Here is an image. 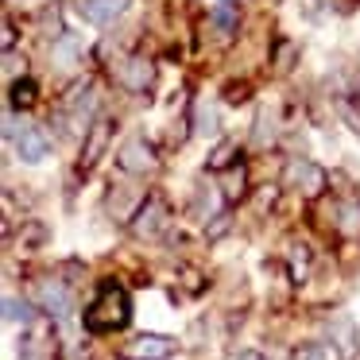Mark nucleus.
I'll return each instance as SVG.
<instances>
[{"instance_id":"f257e3e1","label":"nucleus","mask_w":360,"mask_h":360,"mask_svg":"<svg viewBox=\"0 0 360 360\" xmlns=\"http://www.w3.org/2000/svg\"><path fill=\"white\" fill-rule=\"evenodd\" d=\"M128 318H132V298L120 283H105L101 295L89 302L86 310V326L94 333H112V329H124Z\"/></svg>"},{"instance_id":"f03ea898","label":"nucleus","mask_w":360,"mask_h":360,"mask_svg":"<svg viewBox=\"0 0 360 360\" xmlns=\"http://www.w3.org/2000/svg\"><path fill=\"white\" fill-rule=\"evenodd\" d=\"M283 186L298 190V194H306V198H318L321 190H326V171L314 167L310 159H290L287 171H283Z\"/></svg>"},{"instance_id":"7ed1b4c3","label":"nucleus","mask_w":360,"mask_h":360,"mask_svg":"<svg viewBox=\"0 0 360 360\" xmlns=\"http://www.w3.org/2000/svg\"><path fill=\"white\" fill-rule=\"evenodd\" d=\"M8 140H12V148H16V155L24 159V163H43L47 159V140H43V132L35 124H24L20 120V128H16V120L8 117Z\"/></svg>"},{"instance_id":"20e7f679","label":"nucleus","mask_w":360,"mask_h":360,"mask_svg":"<svg viewBox=\"0 0 360 360\" xmlns=\"http://www.w3.org/2000/svg\"><path fill=\"white\" fill-rule=\"evenodd\" d=\"M174 341L163 333H140L124 345V360H171Z\"/></svg>"},{"instance_id":"39448f33","label":"nucleus","mask_w":360,"mask_h":360,"mask_svg":"<svg viewBox=\"0 0 360 360\" xmlns=\"http://www.w3.org/2000/svg\"><path fill=\"white\" fill-rule=\"evenodd\" d=\"M155 151H151V143L148 140H140V136H136V140H128L124 148L117 151V167L120 171H128V174H151L155 171Z\"/></svg>"},{"instance_id":"423d86ee","label":"nucleus","mask_w":360,"mask_h":360,"mask_svg":"<svg viewBox=\"0 0 360 360\" xmlns=\"http://www.w3.org/2000/svg\"><path fill=\"white\" fill-rule=\"evenodd\" d=\"M117 82L124 89H132V94H143L151 86V63L148 58H124L117 70Z\"/></svg>"},{"instance_id":"0eeeda50","label":"nucleus","mask_w":360,"mask_h":360,"mask_svg":"<svg viewBox=\"0 0 360 360\" xmlns=\"http://www.w3.org/2000/svg\"><path fill=\"white\" fill-rule=\"evenodd\" d=\"M163 221H167V205L159 202V198H148V202L140 205V213H136V221H132V233L136 236H155L159 229H163Z\"/></svg>"},{"instance_id":"6e6552de","label":"nucleus","mask_w":360,"mask_h":360,"mask_svg":"<svg viewBox=\"0 0 360 360\" xmlns=\"http://www.w3.org/2000/svg\"><path fill=\"white\" fill-rule=\"evenodd\" d=\"M132 0H82V16L89 24H112L117 16H124Z\"/></svg>"},{"instance_id":"1a4fd4ad","label":"nucleus","mask_w":360,"mask_h":360,"mask_svg":"<svg viewBox=\"0 0 360 360\" xmlns=\"http://www.w3.org/2000/svg\"><path fill=\"white\" fill-rule=\"evenodd\" d=\"M39 306L51 314V318H58V321H66V318H70V310H74L66 287H58V283H43V287H39Z\"/></svg>"},{"instance_id":"9d476101","label":"nucleus","mask_w":360,"mask_h":360,"mask_svg":"<svg viewBox=\"0 0 360 360\" xmlns=\"http://www.w3.org/2000/svg\"><path fill=\"white\" fill-rule=\"evenodd\" d=\"M333 225H337V233H345V236H360V198H341L337 202V210H333Z\"/></svg>"},{"instance_id":"9b49d317","label":"nucleus","mask_w":360,"mask_h":360,"mask_svg":"<svg viewBox=\"0 0 360 360\" xmlns=\"http://www.w3.org/2000/svg\"><path fill=\"white\" fill-rule=\"evenodd\" d=\"M329 341L341 349V356H352L356 352V329H352V321L349 318H337V321H329Z\"/></svg>"},{"instance_id":"f8f14e48","label":"nucleus","mask_w":360,"mask_h":360,"mask_svg":"<svg viewBox=\"0 0 360 360\" xmlns=\"http://www.w3.org/2000/svg\"><path fill=\"white\" fill-rule=\"evenodd\" d=\"M109 120H97V128H94V136L86 140V159H82V167H94L97 159H101V151H105V140H109Z\"/></svg>"},{"instance_id":"ddd939ff","label":"nucleus","mask_w":360,"mask_h":360,"mask_svg":"<svg viewBox=\"0 0 360 360\" xmlns=\"http://www.w3.org/2000/svg\"><path fill=\"white\" fill-rule=\"evenodd\" d=\"M194 132L198 136H217V109H213L205 97L194 105Z\"/></svg>"},{"instance_id":"4468645a","label":"nucleus","mask_w":360,"mask_h":360,"mask_svg":"<svg viewBox=\"0 0 360 360\" xmlns=\"http://www.w3.org/2000/svg\"><path fill=\"white\" fill-rule=\"evenodd\" d=\"M244 182H248L244 167H229L225 179H221V194H225L229 202H236V198H244Z\"/></svg>"},{"instance_id":"2eb2a0df","label":"nucleus","mask_w":360,"mask_h":360,"mask_svg":"<svg viewBox=\"0 0 360 360\" xmlns=\"http://www.w3.org/2000/svg\"><path fill=\"white\" fill-rule=\"evenodd\" d=\"M290 275L298 283L310 275V252H306V244H290Z\"/></svg>"},{"instance_id":"dca6fc26","label":"nucleus","mask_w":360,"mask_h":360,"mask_svg":"<svg viewBox=\"0 0 360 360\" xmlns=\"http://www.w3.org/2000/svg\"><path fill=\"white\" fill-rule=\"evenodd\" d=\"M210 24L217 27L221 35H229V32L236 27V12L229 8V4H217V8H213V16H210Z\"/></svg>"},{"instance_id":"f3484780","label":"nucleus","mask_w":360,"mask_h":360,"mask_svg":"<svg viewBox=\"0 0 360 360\" xmlns=\"http://www.w3.org/2000/svg\"><path fill=\"white\" fill-rule=\"evenodd\" d=\"M82 55V43L78 39H63L55 47V58H58V66H74V58Z\"/></svg>"},{"instance_id":"a211bd4d","label":"nucleus","mask_w":360,"mask_h":360,"mask_svg":"<svg viewBox=\"0 0 360 360\" xmlns=\"http://www.w3.org/2000/svg\"><path fill=\"white\" fill-rule=\"evenodd\" d=\"M12 105H20V109L35 105V86L32 82H12Z\"/></svg>"},{"instance_id":"6ab92c4d","label":"nucleus","mask_w":360,"mask_h":360,"mask_svg":"<svg viewBox=\"0 0 360 360\" xmlns=\"http://www.w3.org/2000/svg\"><path fill=\"white\" fill-rule=\"evenodd\" d=\"M4 318L8 321H32V310H27V302H16V298H4Z\"/></svg>"},{"instance_id":"aec40b11","label":"nucleus","mask_w":360,"mask_h":360,"mask_svg":"<svg viewBox=\"0 0 360 360\" xmlns=\"http://www.w3.org/2000/svg\"><path fill=\"white\" fill-rule=\"evenodd\" d=\"M295 360H333V356H329L326 345H306V349L295 352Z\"/></svg>"},{"instance_id":"412c9836","label":"nucleus","mask_w":360,"mask_h":360,"mask_svg":"<svg viewBox=\"0 0 360 360\" xmlns=\"http://www.w3.org/2000/svg\"><path fill=\"white\" fill-rule=\"evenodd\" d=\"M229 155H233V148H229V143H225V148H221L217 155L210 159V167H213V171H221V167H229Z\"/></svg>"},{"instance_id":"4be33fe9","label":"nucleus","mask_w":360,"mask_h":360,"mask_svg":"<svg viewBox=\"0 0 360 360\" xmlns=\"http://www.w3.org/2000/svg\"><path fill=\"white\" fill-rule=\"evenodd\" d=\"M229 360H264V356H259L256 349H240V352H233Z\"/></svg>"},{"instance_id":"5701e85b","label":"nucleus","mask_w":360,"mask_h":360,"mask_svg":"<svg viewBox=\"0 0 360 360\" xmlns=\"http://www.w3.org/2000/svg\"><path fill=\"white\" fill-rule=\"evenodd\" d=\"M345 120H349V128L360 136V117H356V112H352V109H345Z\"/></svg>"}]
</instances>
